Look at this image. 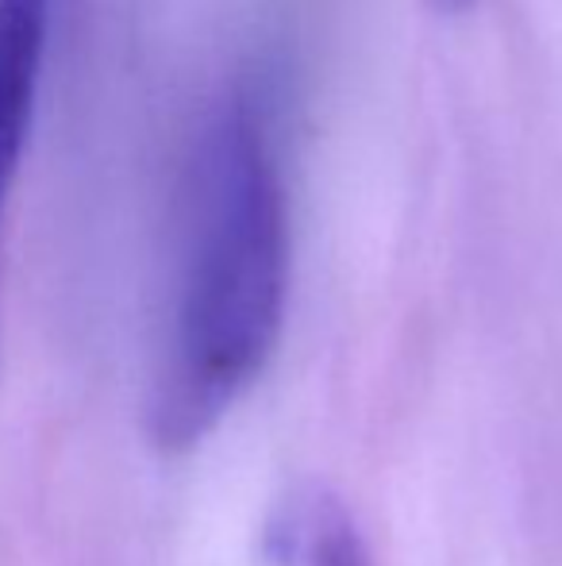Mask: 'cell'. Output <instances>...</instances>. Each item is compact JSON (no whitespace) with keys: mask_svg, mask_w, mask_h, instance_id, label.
I'll use <instances>...</instances> for the list:
<instances>
[{"mask_svg":"<svg viewBox=\"0 0 562 566\" xmlns=\"http://www.w3.org/2000/svg\"><path fill=\"white\" fill-rule=\"evenodd\" d=\"M51 31V0H0V220L28 150Z\"/></svg>","mask_w":562,"mask_h":566,"instance_id":"obj_2","label":"cell"},{"mask_svg":"<svg viewBox=\"0 0 562 566\" xmlns=\"http://www.w3.org/2000/svg\"><path fill=\"white\" fill-rule=\"evenodd\" d=\"M289 285V212L255 108L232 101L197 147L185 247L147 432L185 451L220 424L263 374Z\"/></svg>","mask_w":562,"mask_h":566,"instance_id":"obj_1","label":"cell"},{"mask_svg":"<svg viewBox=\"0 0 562 566\" xmlns=\"http://www.w3.org/2000/svg\"><path fill=\"white\" fill-rule=\"evenodd\" d=\"M435 8H439V12H463L466 4H470V0H432Z\"/></svg>","mask_w":562,"mask_h":566,"instance_id":"obj_4","label":"cell"},{"mask_svg":"<svg viewBox=\"0 0 562 566\" xmlns=\"http://www.w3.org/2000/svg\"><path fill=\"white\" fill-rule=\"evenodd\" d=\"M271 544L289 566H367L359 532L336 501L312 497L271 532Z\"/></svg>","mask_w":562,"mask_h":566,"instance_id":"obj_3","label":"cell"}]
</instances>
